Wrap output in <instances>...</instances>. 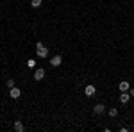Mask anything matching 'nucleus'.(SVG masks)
I'll return each mask as SVG.
<instances>
[{"label": "nucleus", "mask_w": 134, "mask_h": 132, "mask_svg": "<svg viewBox=\"0 0 134 132\" xmlns=\"http://www.w3.org/2000/svg\"><path fill=\"white\" fill-rule=\"evenodd\" d=\"M61 64H63V55H59V54L54 55L50 59V66H54V68H57V66H61Z\"/></svg>", "instance_id": "obj_1"}, {"label": "nucleus", "mask_w": 134, "mask_h": 132, "mask_svg": "<svg viewBox=\"0 0 134 132\" xmlns=\"http://www.w3.org/2000/svg\"><path fill=\"white\" fill-rule=\"evenodd\" d=\"M45 79V70L43 68H36V71H34V81L36 82H40Z\"/></svg>", "instance_id": "obj_2"}, {"label": "nucleus", "mask_w": 134, "mask_h": 132, "mask_svg": "<svg viewBox=\"0 0 134 132\" xmlns=\"http://www.w3.org/2000/svg\"><path fill=\"white\" fill-rule=\"evenodd\" d=\"M95 93H97V88H95L93 84H88V86L84 88V95H86V96H95Z\"/></svg>", "instance_id": "obj_3"}, {"label": "nucleus", "mask_w": 134, "mask_h": 132, "mask_svg": "<svg viewBox=\"0 0 134 132\" xmlns=\"http://www.w3.org/2000/svg\"><path fill=\"white\" fill-rule=\"evenodd\" d=\"M20 95H21V91H20V88H16V86L9 89V96L11 98H20Z\"/></svg>", "instance_id": "obj_4"}, {"label": "nucleus", "mask_w": 134, "mask_h": 132, "mask_svg": "<svg viewBox=\"0 0 134 132\" xmlns=\"http://www.w3.org/2000/svg\"><path fill=\"white\" fill-rule=\"evenodd\" d=\"M129 100H131L129 91H120V102H122V104H129Z\"/></svg>", "instance_id": "obj_5"}, {"label": "nucleus", "mask_w": 134, "mask_h": 132, "mask_svg": "<svg viewBox=\"0 0 134 132\" xmlns=\"http://www.w3.org/2000/svg\"><path fill=\"white\" fill-rule=\"evenodd\" d=\"M93 112H95V114H104V112H105V105H104V104H97V105L93 107Z\"/></svg>", "instance_id": "obj_6"}, {"label": "nucleus", "mask_w": 134, "mask_h": 132, "mask_svg": "<svg viewBox=\"0 0 134 132\" xmlns=\"http://www.w3.org/2000/svg\"><path fill=\"white\" fill-rule=\"evenodd\" d=\"M38 57H40V59H45V57H48V48H45V47H43V48H38Z\"/></svg>", "instance_id": "obj_7"}, {"label": "nucleus", "mask_w": 134, "mask_h": 132, "mask_svg": "<svg viewBox=\"0 0 134 132\" xmlns=\"http://www.w3.org/2000/svg\"><path fill=\"white\" fill-rule=\"evenodd\" d=\"M23 129H25L23 123H21L20 120H16V122H14V130H16V132H23Z\"/></svg>", "instance_id": "obj_8"}, {"label": "nucleus", "mask_w": 134, "mask_h": 132, "mask_svg": "<svg viewBox=\"0 0 134 132\" xmlns=\"http://www.w3.org/2000/svg\"><path fill=\"white\" fill-rule=\"evenodd\" d=\"M118 88H120V91H129V88H131V86H129V82H120V86H118Z\"/></svg>", "instance_id": "obj_9"}, {"label": "nucleus", "mask_w": 134, "mask_h": 132, "mask_svg": "<svg viewBox=\"0 0 134 132\" xmlns=\"http://www.w3.org/2000/svg\"><path fill=\"white\" fill-rule=\"evenodd\" d=\"M43 0H31V5L34 7V9H38V7H41Z\"/></svg>", "instance_id": "obj_10"}, {"label": "nucleus", "mask_w": 134, "mask_h": 132, "mask_svg": "<svg viewBox=\"0 0 134 132\" xmlns=\"http://www.w3.org/2000/svg\"><path fill=\"white\" fill-rule=\"evenodd\" d=\"M107 114H109V116H111V118H116V116H118V109H109V111H107Z\"/></svg>", "instance_id": "obj_11"}, {"label": "nucleus", "mask_w": 134, "mask_h": 132, "mask_svg": "<svg viewBox=\"0 0 134 132\" xmlns=\"http://www.w3.org/2000/svg\"><path fill=\"white\" fill-rule=\"evenodd\" d=\"M36 66V61L34 59H27V68H34Z\"/></svg>", "instance_id": "obj_12"}, {"label": "nucleus", "mask_w": 134, "mask_h": 132, "mask_svg": "<svg viewBox=\"0 0 134 132\" xmlns=\"http://www.w3.org/2000/svg\"><path fill=\"white\" fill-rule=\"evenodd\" d=\"M5 86H7V88H14V81H13V79H7V81H5Z\"/></svg>", "instance_id": "obj_13"}, {"label": "nucleus", "mask_w": 134, "mask_h": 132, "mask_svg": "<svg viewBox=\"0 0 134 132\" xmlns=\"http://www.w3.org/2000/svg\"><path fill=\"white\" fill-rule=\"evenodd\" d=\"M43 47H45V45H43L41 41H38V43H36V50H38V48H43Z\"/></svg>", "instance_id": "obj_14"}, {"label": "nucleus", "mask_w": 134, "mask_h": 132, "mask_svg": "<svg viewBox=\"0 0 134 132\" xmlns=\"http://www.w3.org/2000/svg\"><path fill=\"white\" fill-rule=\"evenodd\" d=\"M129 95H131V96H134V88H129Z\"/></svg>", "instance_id": "obj_15"}]
</instances>
